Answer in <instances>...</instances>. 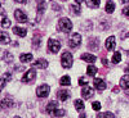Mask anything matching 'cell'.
I'll return each mask as SVG.
<instances>
[{
	"instance_id": "cell-1",
	"label": "cell",
	"mask_w": 129,
	"mask_h": 118,
	"mask_svg": "<svg viewBox=\"0 0 129 118\" xmlns=\"http://www.w3.org/2000/svg\"><path fill=\"white\" fill-rule=\"evenodd\" d=\"M58 28L61 30V31H63V32H70L71 30H72V23H71V21L69 19V18H66V17H63V18H61L59 21H58Z\"/></svg>"
},
{
	"instance_id": "cell-2",
	"label": "cell",
	"mask_w": 129,
	"mask_h": 118,
	"mask_svg": "<svg viewBox=\"0 0 129 118\" xmlns=\"http://www.w3.org/2000/svg\"><path fill=\"white\" fill-rule=\"evenodd\" d=\"M61 63L63 68H70L72 66V55L70 51H64L61 57Z\"/></svg>"
},
{
	"instance_id": "cell-3",
	"label": "cell",
	"mask_w": 129,
	"mask_h": 118,
	"mask_svg": "<svg viewBox=\"0 0 129 118\" xmlns=\"http://www.w3.org/2000/svg\"><path fill=\"white\" fill-rule=\"evenodd\" d=\"M49 92H50V87H49V85H47V83H44V85H41V86H39L38 89H36V96L38 98H47V96L49 95Z\"/></svg>"
},
{
	"instance_id": "cell-4",
	"label": "cell",
	"mask_w": 129,
	"mask_h": 118,
	"mask_svg": "<svg viewBox=\"0 0 129 118\" xmlns=\"http://www.w3.org/2000/svg\"><path fill=\"white\" fill-rule=\"evenodd\" d=\"M59 49H61V42H59V41L53 40V39H50V40L48 41V50H49V53L56 54V53L59 51Z\"/></svg>"
},
{
	"instance_id": "cell-5",
	"label": "cell",
	"mask_w": 129,
	"mask_h": 118,
	"mask_svg": "<svg viewBox=\"0 0 129 118\" xmlns=\"http://www.w3.org/2000/svg\"><path fill=\"white\" fill-rule=\"evenodd\" d=\"M35 77H36L35 69H34V68H30V69L23 74V77L21 78V81H22V82H32V81L35 80Z\"/></svg>"
},
{
	"instance_id": "cell-6",
	"label": "cell",
	"mask_w": 129,
	"mask_h": 118,
	"mask_svg": "<svg viewBox=\"0 0 129 118\" xmlns=\"http://www.w3.org/2000/svg\"><path fill=\"white\" fill-rule=\"evenodd\" d=\"M81 44V35L80 34H72V36L70 37L69 45L71 48H78Z\"/></svg>"
},
{
	"instance_id": "cell-7",
	"label": "cell",
	"mask_w": 129,
	"mask_h": 118,
	"mask_svg": "<svg viewBox=\"0 0 129 118\" xmlns=\"http://www.w3.org/2000/svg\"><path fill=\"white\" fill-rule=\"evenodd\" d=\"M14 17H16V19L18 21V22H21V23H26L27 22V16L25 14L23 10H21V9H16L14 10Z\"/></svg>"
},
{
	"instance_id": "cell-8",
	"label": "cell",
	"mask_w": 129,
	"mask_h": 118,
	"mask_svg": "<svg viewBox=\"0 0 129 118\" xmlns=\"http://www.w3.org/2000/svg\"><path fill=\"white\" fill-rule=\"evenodd\" d=\"M93 85H94V87H95L97 90H100V91H103V90L106 89V83H105V81L101 80V78H95V80L93 81Z\"/></svg>"
},
{
	"instance_id": "cell-9",
	"label": "cell",
	"mask_w": 129,
	"mask_h": 118,
	"mask_svg": "<svg viewBox=\"0 0 129 118\" xmlns=\"http://www.w3.org/2000/svg\"><path fill=\"white\" fill-rule=\"evenodd\" d=\"M92 95H93V89L89 87V86H85L83 90H81V96L84 99H89L92 98Z\"/></svg>"
},
{
	"instance_id": "cell-10",
	"label": "cell",
	"mask_w": 129,
	"mask_h": 118,
	"mask_svg": "<svg viewBox=\"0 0 129 118\" xmlns=\"http://www.w3.org/2000/svg\"><path fill=\"white\" fill-rule=\"evenodd\" d=\"M57 96H58V99L61 101H66L70 98V91H67V90H59L58 94H57Z\"/></svg>"
},
{
	"instance_id": "cell-11",
	"label": "cell",
	"mask_w": 129,
	"mask_h": 118,
	"mask_svg": "<svg viewBox=\"0 0 129 118\" xmlns=\"http://www.w3.org/2000/svg\"><path fill=\"white\" fill-rule=\"evenodd\" d=\"M34 67H38V68H43V69H45L48 67V62L45 59H38L36 62H34V64H32Z\"/></svg>"
},
{
	"instance_id": "cell-12",
	"label": "cell",
	"mask_w": 129,
	"mask_h": 118,
	"mask_svg": "<svg viewBox=\"0 0 129 118\" xmlns=\"http://www.w3.org/2000/svg\"><path fill=\"white\" fill-rule=\"evenodd\" d=\"M106 49L107 50H114V48H115V37L114 36H110L109 39L106 40Z\"/></svg>"
},
{
	"instance_id": "cell-13",
	"label": "cell",
	"mask_w": 129,
	"mask_h": 118,
	"mask_svg": "<svg viewBox=\"0 0 129 118\" xmlns=\"http://www.w3.org/2000/svg\"><path fill=\"white\" fill-rule=\"evenodd\" d=\"M13 32L17 35V36H21V37H25L26 36V34H27V31H26V28H21V27H13Z\"/></svg>"
},
{
	"instance_id": "cell-14",
	"label": "cell",
	"mask_w": 129,
	"mask_h": 118,
	"mask_svg": "<svg viewBox=\"0 0 129 118\" xmlns=\"http://www.w3.org/2000/svg\"><path fill=\"white\" fill-rule=\"evenodd\" d=\"M81 59H83L84 62L94 63L97 58H95V55H93V54H88V53H85V54H83V55H81Z\"/></svg>"
},
{
	"instance_id": "cell-15",
	"label": "cell",
	"mask_w": 129,
	"mask_h": 118,
	"mask_svg": "<svg viewBox=\"0 0 129 118\" xmlns=\"http://www.w3.org/2000/svg\"><path fill=\"white\" fill-rule=\"evenodd\" d=\"M120 85H121V87H123V89H125V90H129V74H125V76L121 78V82H120Z\"/></svg>"
},
{
	"instance_id": "cell-16",
	"label": "cell",
	"mask_w": 129,
	"mask_h": 118,
	"mask_svg": "<svg viewBox=\"0 0 129 118\" xmlns=\"http://www.w3.org/2000/svg\"><path fill=\"white\" fill-rule=\"evenodd\" d=\"M10 106H13V100L10 99V98H5V99H3V101H2V108H10Z\"/></svg>"
},
{
	"instance_id": "cell-17",
	"label": "cell",
	"mask_w": 129,
	"mask_h": 118,
	"mask_svg": "<svg viewBox=\"0 0 129 118\" xmlns=\"http://www.w3.org/2000/svg\"><path fill=\"white\" fill-rule=\"evenodd\" d=\"M56 109H57V103L56 101H49L48 105H47V108H45V110L48 113H53Z\"/></svg>"
},
{
	"instance_id": "cell-18",
	"label": "cell",
	"mask_w": 129,
	"mask_h": 118,
	"mask_svg": "<svg viewBox=\"0 0 129 118\" xmlns=\"http://www.w3.org/2000/svg\"><path fill=\"white\" fill-rule=\"evenodd\" d=\"M8 80H10V72H5L2 74V89L5 87V83L8 82Z\"/></svg>"
},
{
	"instance_id": "cell-19",
	"label": "cell",
	"mask_w": 129,
	"mask_h": 118,
	"mask_svg": "<svg viewBox=\"0 0 129 118\" xmlns=\"http://www.w3.org/2000/svg\"><path fill=\"white\" fill-rule=\"evenodd\" d=\"M114 9H115V4H114V2L109 0V2L106 3V8H105V10H106L107 13H112V12H114Z\"/></svg>"
},
{
	"instance_id": "cell-20",
	"label": "cell",
	"mask_w": 129,
	"mask_h": 118,
	"mask_svg": "<svg viewBox=\"0 0 129 118\" xmlns=\"http://www.w3.org/2000/svg\"><path fill=\"white\" fill-rule=\"evenodd\" d=\"M44 10H45V2L44 0H39V3H38V13L43 14Z\"/></svg>"
},
{
	"instance_id": "cell-21",
	"label": "cell",
	"mask_w": 129,
	"mask_h": 118,
	"mask_svg": "<svg viewBox=\"0 0 129 118\" xmlns=\"http://www.w3.org/2000/svg\"><path fill=\"white\" fill-rule=\"evenodd\" d=\"M85 3L89 8H98L100 7V0H85Z\"/></svg>"
},
{
	"instance_id": "cell-22",
	"label": "cell",
	"mask_w": 129,
	"mask_h": 118,
	"mask_svg": "<svg viewBox=\"0 0 129 118\" xmlns=\"http://www.w3.org/2000/svg\"><path fill=\"white\" fill-rule=\"evenodd\" d=\"M98 72V69H97V67L95 66H88V68H87V73H88V76H95V73Z\"/></svg>"
},
{
	"instance_id": "cell-23",
	"label": "cell",
	"mask_w": 129,
	"mask_h": 118,
	"mask_svg": "<svg viewBox=\"0 0 129 118\" xmlns=\"http://www.w3.org/2000/svg\"><path fill=\"white\" fill-rule=\"evenodd\" d=\"M2 26H3V28H7V27L10 26V21L5 17V13H4V12H3V14H2Z\"/></svg>"
},
{
	"instance_id": "cell-24",
	"label": "cell",
	"mask_w": 129,
	"mask_h": 118,
	"mask_svg": "<svg viewBox=\"0 0 129 118\" xmlns=\"http://www.w3.org/2000/svg\"><path fill=\"white\" fill-rule=\"evenodd\" d=\"M19 59H21V62H23V63L31 62L32 60V54H21L19 55Z\"/></svg>"
},
{
	"instance_id": "cell-25",
	"label": "cell",
	"mask_w": 129,
	"mask_h": 118,
	"mask_svg": "<svg viewBox=\"0 0 129 118\" xmlns=\"http://www.w3.org/2000/svg\"><path fill=\"white\" fill-rule=\"evenodd\" d=\"M12 59H13L12 54H10L8 50H4V53H3V60L8 63V62H12Z\"/></svg>"
},
{
	"instance_id": "cell-26",
	"label": "cell",
	"mask_w": 129,
	"mask_h": 118,
	"mask_svg": "<svg viewBox=\"0 0 129 118\" xmlns=\"http://www.w3.org/2000/svg\"><path fill=\"white\" fill-rule=\"evenodd\" d=\"M59 83L62 85V86H69V85L71 83V80L69 76H63L61 80H59Z\"/></svg>"
},
{
	"instance_id": "cell-27",
	"label": "cell",
	"mask_w": 129,
	"mask_h": 118,
	"mask_svg": "<svg viewBox=\"0 0 129 118\" xmlns=\"http://www.w3.org/2000/svg\"><path fill=\"white\" fill-rule=\"evenodd\" d=\"M121 60V54L119 51H116V53H114V55H112V63L114 64H117Z\"/></svg>"
},
{
	"instance_id": "cell-28",
	"label": "cell",
	"mask_w": 129,
	"mask_h": 118,
	"mask_svg": "<svg viewBox=\"0 0 129 118\" xmlns=\"http://www.w3.org/2000/svg\"><path fill=\"white\" fill-rule=\"evenodd\" d=\"M2 44H8V42L10 41V37L7 35V32L5 31H2Z\"/></svg>"
},
{
	"instance_id": "cell-29",
	"label": "cell",
	"mask_w": 129,
	"mask_h": 118,
	"mask_svg": "<svg viewBox=\"0 0 129 118\" xmlns=\"http://www.w3.org/2000/svg\"><path fill=\"white\" fill-rule=\"evenodd\" d=\"M75 108H76L78 110H81V109H84V103H83V100H80V99L75 100Z\"/></svg>"
},
{
	"instance_id": "cell-30",
	"label": "cell",
	"mask_w": 129,
	"mask_h": 118,
	"mask_svg": "<svg viewBox=\"0 0 129 118\" xmlns=\"http://www.w3.org/2000/svg\"><path fill=\"white\" fill-rule=\"evenodd\" d=\"M97 118H115V115L110 112H107V113H100L97 115Z\"/></svg>"
},
{
	"instance_id": "cell-31",
	"label": "cell",
	"mask_w": 129,
	"mask_h": 118,
	"mask_svg": "<svg viewBox=\"0 0 129 118\" xmlns=\"http://www.w3.org/2000/svg\"><path fill=\"white\" fill-rule=\"evenodd\" d=\"M70 9H71V13L76 14V16H79V14H80V8H79L78 5H71V7H70Z\"/></svg>"
},
{
	"instance_id": "cell-32",
	"label": "cell",
	"mask_w": 129,
	"mask_h": 118,
	"mask_svg": "<svg viewBox=\"0 0 129 118\" xmlns=\"http://www.w3.org/2000/svg\"><path fill=\"white\" fill-rule=\"evenodd\" d=\"M52 114L54 115V117H63V115H64V110H63V109H56Z\"/></svg>"
},
{
	"instance_id": "cell-33",
	"label": "cell",
	"mask_w": 129,
	"mask_h": 118,
	"mask_svg": "<svg viewBox=\"0 0 129 118\" xmlns=\"http://www.w3.org/2000/svg\"><path fill=\"white\" fill-rule=\"evenodd\" d=\"M89 48H90V49H92V48H94V49L98 48V40H97V39L90 40V42H89Z\"/></svg>"
},
{
	"instance_id": "cell-34",
	"label": "cell",
	"mask_w": 129,
	"mask_h": 118,
	"mask_svg": "<svg viewBox=\"0 0 129 118\" xmlns=\"http://www.w3.org/2000/svg\"><path fill=\"white\" fill-rule=\"evenodd\" d=\"M92 108H93L94 110H100V109H101V103H100V101L92 103Z\"/></svg>"
},
{
	"instance_id": "cell-35",
	"label": "cell",
	"mask_w": 129,
	"mask_h": 118,
	"mask_svg": "<svg viewBox=\"0 0 129 118\" xmlns=\"http://www.w3.org/2000/svg\"><path fill=\"white\" fill-rule=\"evenodd\" d=\"M39 44H40V39L36 36V37L34 39V41H32V45H34L35 48H38V46H39Z\"/></svg>"
},
{
	"instance_id": "cell-36",
	"label": "cell",
	"mask_w": 129,
	"mask_h": 118,
	"mask_svg": "<svg viewBox=\"0 0 129 118\" xmlns=\"http://www.w3.org/2000/svg\"><path fill=\"white\" fill-rule=\"evenodd\" d=\"M87 83L88 82H87V80H85L84 77H80L79 78V85H80V86H83V85H84V86H87Z\"/></svg>"
},
{
	"instance_id": "cell-37",
	"label": "cell",
	"mask_w": 129,
	"mask_h": 118,
	"mask_svg": "<svg viewBox=\"0 0 129 118\" xmlns=\"http://www.w3.org/2000/svg\"><path fill=\"white\" fill-rule=\"evenodd\" d=\"M123 13H124L125 16H128V17H129V5H128V7H125V8L123 9Z\"/></svg>"
},
{
	"instance_id": "cell-38",
	"label": "cell",
	"mask_w": 129,
	"mask_h": 118,
	"mask_svg": "<svg viewBox=\"0 0 129 118\" xmlns=\"http://www.w3.org/2000/svg\"><path fill=\"white\" fill-rule=\"evenodd\" d=\"M102 64H105V66H109V62H107V59L102 58Z\"/></svg>"
},
{
	"instance_id": "cell-39",
	"label": "cell",
	"mask_w": 129,
	"mask_h": 118,
	"mask_svg": "<svg viewBox=\"0 0 129 118\" xmlns=\"http://www.w3.org/2000/svg\"><path fill=\"white\" fill-rule=\"evenodd\" d=\"M17 3H22V4H26L27 3V0H16Z\"/></svg>"
},
{
	"instance_id": "cell-40",
	"label": "cell",
	"mask_w": 129,
	"mask_h": 118,
	"mask_svg": "<svg viewBox=\"0 0 129 118\" xmlns=\"http://www.w3.org/2000/svg\"><path fill=\"white\" fill-rule=\"evenodd\" d=\"M79 118H87V117H85V114L83 113V114H80V117H79Z\"/></svg>"
},
{
	"instance_id": "cell-41",
	"label": "cell",
	"mask_w": 129,
	"mask_h": 118,
	"mask_svg": "<svg viewBox=\"0 0 129 118\" xmlns=\"http://www.w3.org/2000/svg\"><path fill=\"white\" fill-rule=\"evenodd\" d=\"M83 3V0H76V4H81Z\"/></svg>"
},
{
	"instance_id": "cell-42",
	"label": "cell",
	"mask_w": 129,
	"mask_h": 118,
	"mask_svg": "<svg viewBox=\"0 0 129 118\" xmlns=\"http://www.w3.org/2000/svg\"><path fill=\"white\" fill-rule=\"evenodd\" d=\"M125 71H126V72H129V64H128V67L125 68Z\"/></svg>"
},
{
	"instance_id": "cell-43",
	"label": "cell",
	"mask_w": 129,
	"mask_h": 118,
	"mask_svg": "<svg viewBox=\"0 0 129 118\" xmlns=\"http://www.w3.org/2000/svg\"><path fill=\"white\" fill-rule=\"evenodd\" d=\"M121 2H123V3H128V2H129V0H121Z\"/></svg>"
},
{
	"instance_id": "cell-44",
	"label": "cell",
	"mask_w": 129,
	"mask_h": 118,
	"mask_svg": "<svg viewBox=\"0 0 129 118\" xmlns=\"http://www.w3.org/2000/svg\"><path fill=\"white\" fill-rule=\"evenodd\" d=\"M125 37H129V32H128V34H126V35H125Z\"/></svg>"
},
{
	"instance_id": "cell-45",
	"label": "cell",
	"mask_w": 129,
	"mask_h": 118,
	"mask_svg": "<svg viewBox=\"0 0 129 118\" xmlns=\"http://www.w3.org/2000/svg\"><path fill=\"white\" fill-rule=\"evenodd\" d=\"M14 118H21V117H14Z\"/></svg>"
},
{
	"instance_id": "cell-46",
	"label": "cell",
	"mask_w": 129,
	"mask_h": 118,
	"mask_svg": "<svg viewBox=\"0 0 129 118\" xmlns=\"http://www.w3.org/2000/svg\"><path fill=\"white\" fill-rule=\"evenodd\" d=\"M63 2H64V0H63Z\"/></svg>"
}]
</instances>
